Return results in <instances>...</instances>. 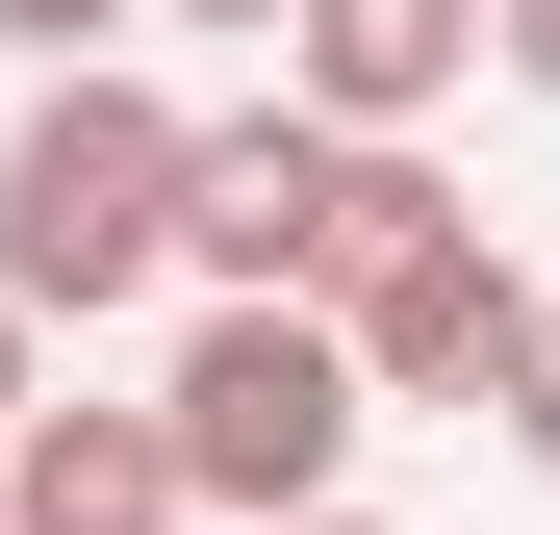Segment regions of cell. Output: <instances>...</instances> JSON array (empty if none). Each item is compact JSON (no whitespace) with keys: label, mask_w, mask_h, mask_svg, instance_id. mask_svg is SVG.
<instances>
[{"label":"cell","mask_w":560,"mask_h":535,"mask_svg":"<svg viewBox=\"0 0 560 535\" xmlns=\"http://www.w3.org/2000/svg\"><path fill=\"white\" fill-rule=\"evenodd\" d=\"M331 332H357V383H383V408H510L535 357H560V306H535L510 255H485V205H433V230H383V255L331 281Z\"/></svg>","instance_id":"277c9868"},{"label":"cell","mask_w":560,"mask_h":535,"mask_svg":"<svg viewBox=\"0 0 560 535\" xmlns=\"http://www.w3.org/2000/svg\"><path fill=\"white\" fill-rule=\"evenodd\" d=\"M0 535H26V510H0Z\"/></svg>","instance_id":"5bb4252c"},{"label":"cell","mask_w":560,"mask_h":535,"mask_svg":"<svg viewBox=\"0 0 560 535\" xmlns=\"http://www.w3.org/2000/svg\"><path fill=\"white\" fill-rule=\"evenodd\" d=\"M0 510H26V535H153V510H178V433H153V408H26Z\"/></svg>","instance_id":"8992f818"},{"label":"cell","mask_w":560,"mask_h":535,"mask_svg":"<svg viewBox=\"0 0 560 535\" xmlns=\"http://www.w3.org/2000/svg\"><path fill=\"white\" fill-rule=\"evenodd\" d=\"M103 26H153V0H0V51H51V77L103 51Z\"/></svg>","instance_id":"52a82bcc"},{"label":"cell","mask_w":560,"mask_h":535,"mask_svg":"<svg viewBox=\"0 0 560 535\" xmlns=\"http://www.w3.org/2000/svg\"><path fill=\"white\" fill-rule=\"evenodd\" d=\"M128 281H178V103L77 51L26 128H0V306H26V332H51V306L103 332Z\"/></svg>","instance_id":"7a4b0ae2"},{"label":"cell","mask_w":560,"mask_h":535,"mask_svg":"<svg viewBox=\"0 0 560 535\" xmlns=\"http://www.w3.org/2000/svg\"><path fill=\"white\" fill-rule=\"evenodd\" d=\"M0 460H26V306H0Z\"/></svg>","instance_id":"8fae6325"},{"label":"cell","mask_w":560,"mask_h":535,"mask_svg":"<svg viewBox=\"0 0 560 535\" xmlns=\"http://www.w3.org/2000/svg\"><path fill=\"white\" fill-rule=\"evenodd\" d=\"M383 230H433L408 128H331V103H255V128H178V281L230 306H331Z\"/></svg>","instance_id":"6da1fadb"},{"label":"cell","mask_w":560,"mask_h":535,"mask_svg":"<svg viewBox=\"0 0 560 535\" xmlns=\"http://www.w3.org/2000/svg\"><path fill=\"white\" fill-rule=\"evenodd\" d=\"M153 535H205V510H153Z\"/></svg>","instance_id":"4fadbf2b"},{"label":"cell","mask_w":560,"mask_h":535,"mask_svg":"<svg viewBox=\"0 0 560 535\" xmlns=\"http://www.w3.org/2000/svg\"><path fill=\"white\" fill-rule=\"evenodd\" d=\"M280 535H383V510H280Z\"/></svg>","instance_id":"7c38bea8"},{"label":"cell","mask_w":560,"mask_h":535,"mask_svg":"<svg viewBox=\"0 0 560 535\" xmlns=\"http://www.w3.org/2000/svg\"><path fill=\"white\" fill-rule=\"evenodd\" d=\"M153 26H306V0H153Z\"/></svg>","instance_id":"30bf717a"},{"label":"cell","mask_w":560,"mask_h":535,"mask_svg":"<svg viewBox=\"0 0 560 535\" xmlns=\"http://www.w3.org/2000/svg\"><path fill=\"white\" fill-rule=\"evenodd\" d=\"M306 103L331 128H408V103H458V77H485V0H306Z\"/></svg>","instance_id":"5b68a950"},{"label":"cell","mask_w":560,"mask_h":535,"mask_svg":"<svg viewBox=\"0 0 560 535\" xmlns=\"http://www.w3.org/2000/svg\"><path fill=\"white\" fill-rule=\"evenodd\" d=\"M153 433H178V510L205 535H280V510H331V460L383 433V383H357L331 306H205L178 383H153Z\"/></svg>","instance_id":"3957f363"},{"label":"cell","mask_w":560,"mask_h":535,"mask_svg":"<svg viewBox=\"0 0 560 535\" xmlns=\"http://www.w3.org/2000/svg\"><path fill=\"white\" fill-rule=\"evenodd\" d=\"M510 433H535V485H560V357H535V383H510Z\"/></svg>","instance_id":"9c48e42d"},{"label":"cell","mask_w":560,"mask_h":535,"mask_svg":"<svg viewBox=\"0 0 560 535\" xmlns=\"http://www.w3.org/2000/svg\"><path fill=\"white\" fill-rule=\"evenodd\" d=\"M485 51H510V77H535V103H560V0H485Z\"/></svg>","instance_id":"ba28073f"}]
</instances>
